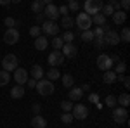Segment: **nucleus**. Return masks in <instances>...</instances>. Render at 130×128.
<instances>
[{
  "mask_svg": "<svg viewBox=\"0 0 130 128\" xmlns=\"http://www.w3.org/2000/svg\"><path fill=\"white\" fill-rule=\"evenodd\" d=\"M37 92L40 94V95H50V94H54V81H50V80H45V78H40L37 81Z\"/></svg>",
  "mask_w": 130,
  "mask_h": 128,
  "instance_id": "f257e3e1",
  "label": "nucleus"
},
{
  "mask_svg": "<svg viewBox=\"0 0 130 128\" xmlns=\"http://www.w3.org/2000/svg\"><path fill=\"white\" fill-rule=\"evenodd\" d=\"M102 0H85V4H83V12L85 14H89V16H94V14H97V12H101V9H102Z\"/></svg>",
  "mask_w": 130,
  "mask_h": 128,
  "instance_id": "f03ea898",
  "label": "nucleus"
},
{
  "mask_svg": "<svg viewBox=\"0 0 130 128\" xmlns=\"http://www.w3.org/2000/svg\"><path fill=\"white\" fill-rule=\"evenodd\" d=\"M75 24L78 26V30L85 31V30H90V28H92V19H90L89 14L78 12V16H76V19H75Z\"/></svg>",
  "mask_w": 130,
  "mask_h": 128,
  "instance_id": "7ed1b4c3",
  "label": "nucleus"
},
{
  "mask_svg": "<svg viewBox=\"0 0 130 128\" xmlns=\"http://www.w3.org/2000/svg\"><path fill=\"white\" fill-rule=\"evenodd\" d=\"M18 57L14 56V54H7L4 59H2V68H4V71H7V73H12L14 69L18 68Z\"/></svg>",
  "mask_w": 130,
  "mask_h": 128,
  "instance_id": "20e7f679",
  "label": "nucleus"
},
{
  "mask_svg": "<svg viewBox=\"0 0 130 128\" xmlns=\"http://www.w3.org/2000/svg\"><path fill=\"white\" fill-rule=\"evenodd\" d=\"M4 42L7 45H14L19 42V31L18 28H7V31L4 33Z\"/></svg>",
  "mask_w": 130,
  "mask_h": 128,
  "instance_id": "39448f33",
  "label": "nucleus"
},
{
  "mask_svg": "<svg viewBox=\"0 0 130 128\" xmlns=\"http://www.w3.org/2000/svg\"><path fill=\"white\" fill-rule=\"evenodd\" d=\"M113 119H115L118 125H123V123H127V119H128L127 107H113Z\"/></svg>",
  "mask_w": 130,
  "mask_h": 128,
  "instance_id": "423d86ee",
  "label": "nucleus"
},
{
  "mask_svg": "<svg viewBox=\"0 0 130 128\" xmlns=\"http://www.w3.org/2000/svg\"><path fill=\"white\" fill-rule=\"evenodd\" d=\"M42 31L45 33V35H52V36H56L57 33H59V24L56 23V21H43V24H42Z\"/></svg>",
  "mask_w": 130,
  "mask_h": 128,
  "instance_id": "0eeeda50",
  "label": "nucleus"
},
{
  "mask_svg": "<svg viewBox=\"0 0 130 128\" xmlns=\"http://www.w3.org/2000/svg\"><path fill=\"white\" fill-rule=\"evenodd\" d=\"M104 43L106 45H111V47H115V45H118L120 43V33H116V31H113V30H108V31H104Z\"/></svg>",
  "mask_w": 130,
  "mask_h": 128,
  "instance_id": "6e6552de",
  "label": "nucleus"
},
{
  "mask_svg": "<svg viewBox=\"0 0 130 128\" xmlns=\"http://www.w3.org/2000/svg\"><path fill=\"white\" fill-rule=\"evenodd\" d=\"M71 114H73L75 119H85L89 116V109H87V106H83V104H76V106H73V109H71Z\"/></svg>",
  "mask_w": 130,
  "mask_h": 128,
  "instance_id": "1a4fd4ad",
  "label": "nucleus"
},
{
  "mask_svg": "<svg viewBox=\"0 0 130 128\" xmlns=\"http://www.w3.org/2000/svg\"><path fill=\"white\" fill-rule=\"evenodd\" d=\"M47 62H49L52 68L61 66V64L64 62V56H62V52H61V50H54V52H50V56L47 57Z\"/></svg>",
  "mask_w": 130,
  "mask_h": 128,
  "instance_id": "9d476101",
  "label": "nucleus"
},
{
  "mask_svg": "<svg viewBox=\"0 0 130 128\" xmlns=\"http://www.w3.org/2000/svg\"><path fill=\"white\" fill-rule=\"evenodd\" d=\"M43 16L49 21H57V17H59V9L54 4H49V5L43 7Z\"/></svg>",
  "mask_w": 130,
  "mask_h": 128,
  "instance_id": "9b49d317",
  "label": "nucleus"
},
{
  "mask_svg": "<svg viewBox=\"0 0 130 128\" xmlns=\"http://www.w3.org/2000/svg\"><path fill=\"white\" fill-rule=\"evenodd\" d=\"M14 80H16L18 85H23V87H24V83L28 81V71L24 68H19V66H18V68L14 69Z\"/></svg>",
  "mask_w": 130,
  "mask_h": 128,
  "instance_id": "f8f14e48",
  "label": "nucleus"
},
{
  "mask_svg": "<svg viewBox=\"0 0 130 128\" xmlns=\"http://www.w3.org/2000/svg\"><path fill=\"white\" fill-rule=\"evenodd\" d=\"M111 66H113V61H111L109 56L101 54L99 57H97V68H99V69H102V71H108V69H111Z\"/></svg>",
  "mask_w": 130,
  "mask_h": 128,
  "instance_id": "ddd939ff",
  "label": "nucleus"
},
{
  "mask_svg": "<svg viewBox=\"0 0 130 128\" xmlns=\"http://www.w3.org/2000/svg\"><path fill=\"white\" fill-rule=\"evenodd\" d=\"M61 52H62V56H64V57H68V59H73V57H76V54H78V49H76L73 43H64V45H62V49H61Z\"/></svg>",
  "mask_w": 130,
  "mask_h": 128,
  "instance_id": "4468645a",
  "label": "nucleus"
},
{
  "mask_svg": "<svg viewBox=\"0 0 130 128\" xmlns=\"http://www.w3.org/2000/svg\"><path fill=\"white\" fill-rule=\"evenodd\" d=\"M111 17H113V23L115 24L120 26V24H125V21H127V12L125 10H115Z\"/></svg>",
  "mask_w": 130,
  "mask_h": 128,
  "instance_id": "2eb2a0df",
  "label": "nucleus"
},
{
  "mask_svg": "<svg viewBox=\"0 0 130 128\" xmlns=\"http://www.w3.org/2000/svg\"><path fill=\"white\" fill-rule=\"evenodd\" d=\"M31 126L33 128H47V119L40 116V114H35L31 118Z\"/></svg>",
  "mask_w": 130,
  "mask_h": 128,
  "instance_id": "dca6fc26",
  "label": "nucleus"
},
{
  "mask_svg": "<svg viewBox=\"0 0 130 128\" xmlns=\"http://www.w3.org/2000/svg\"><path fill=\"white\" fill-rule=\"evenodd\" d=\"M47 47H49L47 36H37V38H35V49L37 50H45Z\"/></svg>",
  "mask_w": 130,
  "mask_h": 128,
  "instance_id": "f3484780",
  "label": "nucleus"
},
{
  "mask_svg": "<svg viewBox=\"0 0 130 128\" xmlns=\"http://www.w3.org/2000/svg\"><path fill=\"white\" fill-rule=\"evenodd\" d=\"M116 73L115 71H111V69H108V71H104V76H102V81L106 83V85H111V83H115L116 81Z\"/></svg>",
  "mask_w": 130,
  "mask_h": 128,
  "instance_id": "a211bd4d",
  "label": "nucleus"
},
{
  "mask_svg": "<svg viewBox=\"0 0 130 128\" xmlns=\"http://www.w3.org/2000/svg\"><path fill=\"white\" fill-rule=\"evenodd\" d=\"M82 95H83V92H82L80 87H71V90L68 92V97H70V100H80Z\"/></svg>",
  "mask_w": 130,
  "mask_h": 128,
  "instance_id": "6ab92c4d",
  "label": "nucleus"
},
{
  "mask_svg": "<svg viewBox=\"0 0 130 128\" xmlns=\"http://www.w3.org/2000/svg\"><path fill=\"white\" fill-rule=\"evenodd\" d=\"M10 97H12V99L24 97V87H23V85H16V87H12V90H10Z\"/></svg>",
  "mask_w": 130,
  "mask_h": 128,
  "instance_id": "aec40b11",
  "label": "nucleus"
},
{
  "mask_svg": "<svg viewBox=\"0 0 130 128\" xmlns=\"http://www.w3.org/2000/svg\"><path fill=\"white\" fill-rule=\"evenodd\" d=\"M130 104V95L125 92V94H121L120 97H116V106H120V107H127Z\"/></svg>",
  "mask_w": 130,
  "mask_h": 128,
  "instance_id": "412c9836",
  "label": "nucleus"
},
{
  "mask_svg": "<svg viewBox=\"0 0 130 128\" xmlns=\"http://www.w3.org/2000/svg\"><path fill=\"white\" fill-rule=\"evenodd\" d=\"M42 76H43V69H42V66L33 64V66H31V78L33 80H40Z\"/></svg>",
  "mask_w": 130,
  "mask_h": 128,
  "instance_id": "4be33fe9",
  "label": "nucleus"
},
{
  "mask_svg": "<svg viewBox=\"0 0 130 128\" xmlns=\"http://www.w3.org/2000/svg\"><path fill=\"white\" fill-rule=\"evenodd\" d=\"M61 26L64 28V30H70L75 26V19L70 17V16H62V21H61Z\"/></svg>",
  "mask_w": 130,
  "mask_h": 128,
  "instance_id": "5701e85b",
  "label": "nucleus"
},
{
  "mask_svg": "<svg viewBox=\"0 0 130 128\" xmlns=\"http://www.w3.org/2000/svg\"><path fill=\"white\" fill-rule=\"evenodd\" d=\"M90 19H92V23H95L97 26H102V24H106V17H104L101 12L94 14V16H90Z\"/></svg>",
  "mask_w": 130,
  "mask_h": 128,
  "instance_id": "b1692460",
  "label": "nucleus"
},
{
  "mask_svg": "<svg viewBox=\"0 0 130 128\" xmlns=\"http://www.w3.org/2000/svg\"><path fill=\"white\" fill-rule=\"evenodd\" d=\"M61 80H62V85H64L66 88H71V87L75 85V78L71 76L70 73H66V75H64V76H62Z\"/></svg>",
  "mask_w": 130,
  "mask_h": 128,
  "instance_id": "393cba45",
  "label": "nucleus"
},
{
  "mask_svg": "<svg viewBox=\"0 0 130 128\" xmlns=\"http://www.w3.org/2000/svg\"><path fill=\"white\" fill-rule=\"evenodd\" d=\"M47 78L50 80V81H54V80L61 78V73L57 68H49V71H47Z\"/></svg>",
  "mask_w": 130,
  "mask_h": 128,
  "instance_id": "a878e982",
  "label": "nucleus"
},
{
  "mask_svg": "<svg viewBox=\"0 0 130 128\" xmlns=\"http://www.w3.org/2000/svg\"><path fill=\"white\" fill-rule=\"evenodd\" d=\"M43 2L42 0H33V4H31V9H33V12L35 14H40V12H43Z\"/></svg>",
  "mask_w": 130,
  "mask_h": 128,
  "instance_id": "bb28decb",
  "label": "nucleus"
},
{
  "mask_svg": "<svg viewBox=\"0 0 130 128\" xmlns=\"http://www.w3.org/2000/svg\"><path fill=\"white\" fill-rule=\"evenodd\" d=\"M10 81V73H7V71H0V87H5L7 83Z\"/></svg>",
  "mask_w": 130,
  "mask_h": 128,
  "instance_id": "cd10ccee",
  "label": "nucleus"
},
{
  "mask_svg": "<svg viewBox=\"0 0 130 128\" xmlns=\"http://www.w3.org/2000/svg\"><path fill=\"white\" fill-rule=\"evenodd\" d=\"M113 12H115V9L111 7L109 4H106V5H102V9H101V14H102L104 17H108V16H113Z\"/></svg>",
  "mask_w": 130,
  "mask_h": 128,
  "instance_id": "c85d7f7f",
  "label": "nucleus"
},
{
  "mask_svg": "<svg viewBox=\"0 0 130 128\" xmlns=\"http://www.w3.org/2000/svg\"><path fill=\"white\" fill-rule=\"evenodd\" d=\"M125 69H127V64H125L123 61H118V62H116V66H115V73H116V75H123V73H125Z\"/></svg>",
  "mask_w": 130,
  "mask_h": 128,
  "instance_id": "c756f323",
  "label": "nucleus"
},
{
  "mask_svg": "<svg viewBox=\"0 0 130 128\" xmlns=\"http://www.w3.org/2000/svg\"><path fill=\"white\" fill-rule=\"evenodd\" d=\"M62 45H64V42H62L61 36H54V38H52V47H54L56 50H61Z\"/></svg>",
  "mask_w": 130,
  "mask_h": 128,
  "instance_id": "7c9ffc66",
  "label": "nucleus"
},
{
  "mask_svg": "<svg viewBox=\"0 0 130 128\" xmlns=\"http://www.w3.org/2000/svg\"><path fill=\"white\" fill-rule=\"evenodd\" d=\"M61 109H62V113H71L73 102H71V100H62V102H61Z\"/></svg>",
  "mask_w": 130,
  "mask_h": 128,
  "instance_id": "2f4dec72",
  "label": "nucleus"
},
{
  "mask_svg": "<svg viewBox=\"0 0 130 128\" xmlns=\"http://www.w3.org/2000/svg\"><path fill=\"white\" fill-rule=\"evenodd\" d=\"M61 38H62V42H64V43H73V40H75V35H73V33L68 30V31H64V35H62Z\"/></svg>",
  "mask_w": 130,
  "mask_h": 128,
  "instance_id": "473e14b6",
  "label": "nucleus"
},
{
  "mask_svg": "<svg viewBox=\"0 0 130 128\" xmlns=\"http://www.w3.org/2000/svg\"><path fill=\"white\" fill-rule=\"evenodd\" d=\"M83 42H92L94 40V33H92V30H85L83 33H82V36H80Z\"/></svg>",
  "mask_w": 130,
  "mask_h": 128,
  "instance_id": "72a5a7b5",
  "label": "nucleus"
},
{
  "mask_svg": "<svg viewBox=\"0 0 130 128\" xmlns=\"http://www.w3.org/2000/svg\"><path fill=\"white\" fill-rule=\"evenodd\" d=\"M120 40H121V42H125V43H128V42H130V30H128V28H123V30H121Z\"/></svg>",
  "mask_w": 130,
  "mask_h": 128,
  "instance_id": "f704fd0d",
  "label": "nucleus"
},
{
  "mask_svg": "<svg viewBox=\"0 0 130 128\" xmlns=\"http://www.w3.org/2000/svg\"><path fill=\"white\" fill-rule=\"evenodd\" d=\"M73 114L71 113H62V116H61V121L62 123H66V125H70V123H73Z\"/></svg>",
  "mask_w": 130,
  "mask_h": 128,
  "instance_id": "c9c22d12",
  "label": "nucleus"
},
{
  "mask_svg": "<svg viewBox=\"0 0 130 128\" xmlns=\"http://www.w3.org/2000/svg\"><path fill=\"white\" fill-rule=\"evenodd\" d=\"M4 24H5L7 28H16V26H18V21L14 19V17H5V19H4Z\"/></svg>",
  "mask_w": 130,
  "mask_h": 128,
  "instance_id": "e433bc0d",
  "label": "nucleus"
},
{
  "mask_svg": "<svg viewBox=\"0 0 130 128\" xmlns=\"http://www.w3.org/2000/svg\"><path fill=\"white\" fill-rule=\"evenodd\" d=\"M106 106L108 107H116V97L115 95H108L106 97Z\"/></svg>",
  "mask_w": 130,
  "mask_h": 128,
  "instance_id": "4c0bfd02",
  "label": "nucleus"
},
{
  "mask_svg": "<svg viewBox=\"0 0 130 128\" xmlns=\"http://www.w3.org/2000/svg\"><path fill=\"white\" fill-rule=\"evenodd\" d=\"M40 33H42L40 26H31V28H30V35H31V36H35V38L40 36Z\"/></svg>",
  "mask_w": 130,
  "mask_h": 128,
  "instance_id": "58836bf2",
  "label": "nucleus"
},
{
  "mask_svg": "<svg viewBox=\"0 0 130 128\" xmlns=\"http://www.w3.org/2000/svg\"><path fill=\"white\" fill-rule=\"evenodd\" d=\"M78 9H80V4H78V0H75V2H70V4H68V10L78 12Z\"/></svg>",
  "mask_w": 130,
  "mask_h": 128,
  "instance_id": "ea45409f",
  "label": "nucleus"
},
{
  "mask_svg": "<svg viewBox=\"0 0 130 128\" xmlns=\"http://www.w3.org/2000/svg\"><path fill=\"white\" fill-rule=\"evenodd\" d=\"M94 33V38H101V36H104V30H102V26H97L95 30H92Z\"/></svg>",
  "mask_w": 130,
  "mask_h": 128,
  "instance_id": "a19ab883",
  "label": "nucleus"
},
{
  "mask_svg": "<svg viewBox=\"0 0 130 128\" xmlns=\"http://www.w3.org/2000/svg\"><path fill=\"white\" fill-rule=\"evenodd\" d=\"M92 42H94V45H95L97 49H102V47L106 45V43H104V38H102V36H101V38H94Z\"/></svg>",
  "mask_w": 130,
  "mask_h": 128,
  "instance_id": "79ce46f5",
  "label": "nucleus"
},
{
  "mask_svg": "<svg viewBox=\"0 0 130 128\" xmlns=\"http://www.w3.org/2000/svg\"><path fill=\"white\" fill-rule=\"evenodd\" d=\"M57 9H59V16H70V14H68V12H70V10H68V5H61Z\"/></svg>",
  "mask_w": 130,
  "mask_h": 128,
  "instance_id": "37998d69",
  "label": "nucleus"
},
{
  "mask_svg": "<svg viewBox=\"0 0 130 128\" xmlns=\"http://www.w3.org/2000/svg\"><path fill=\"white\" fill-rule=\"evenodd\" d=\"M120 7L127 10V9L130 7V0H120Z\"/></svg>",
  "mask_w": 130,
  "mask_h": 128,
  "instance_id": "c03bdc74",
  "label": "nucleus"
},
{
  "mask_svg": "<svg viewBox=\"0 0 130 128\" xmlns=\"http://www.w3.org/2000/svg\"><path fill=\"white\" fill-rule=\"evenodd\" d=\"M26 85H28L30 88H35V87H37V80H33V78H28V81H26Z\"/></svg>",
  "mask_w": 130,
  "mask_h": 128,
  "instance_id": "a18cd8bd",
  "label": "nucleus"
},
{
  "mask_svg": "<svg viewBox=\"0 0 130 128\" xmlns=\"http://www.w3.org/2000/svg\"><path fill=\"white\" fill-rule=\"evenodd\" d=\"M31 109H33V114H40V104H33V107H31Z\"/></svg>",
  "mask_w": 130,
  "mask_h": 128,
  "instance_id": "49530a36",
  "label": "nucleus"
},
{
  "mask_svg": "<svg viewBox=\"0 0 130 128\" xmlns=\"http://www.w3.org/2000/svg\"><path fill=\"white\" fill-rule=\"evenodd\" d=\"M121 81H123V85H125V88H130V80L127 78V76H123V80H121Z\"/></svg>",
  "mask_w": 130,
  "mask_h": 128,
  "instance_id": "de8ad7c7",
  "label": "nucleus"
},
{
  "mask_svg": "<svg viewBox=\"0 0 130 128\" xmlns=\"http://www.w3.org/2000/svg\"><path fill=\"white\" fill-rule=\"evenodd\" d=\"M43 19H45L43 12H40V14H37V23H43Z\"/></svg>",
  "mask_w": 130,
  "mask_h": 128,
  "instance_id": "09e8293b",
  "label": "nucleus"
},
{
  "mask_svg": "<svg viewBox=\"0 0 130 128\" xmlns=\"http://www.w3.org/2000/svg\"><path fill=\"white\" fill-rule=\"evenodd\" d=\"M82 88V92H87V90H90V85H87V83H85V85H83V87H80Z\"/></svg>",
  "mask_w": 130,
  "mask_h": 128,
  "instance_id": "8fccbe9b",
  "label": "nucleus"
},
{
  "mask_svg": "<svg viewBox=\"0 0 130 128\" xmlns=\"http://www.w3.org/2000/svg\"><path fill=\"white\" fill-rule=\"evenodd\" d=\"M90 102H97V95H92V94H90Z\"/></svg>",
  "mask_w": 130,
  "mask_h": 128,
  "instance_id": "3c124183",
  "label": "nucleus"
},
{
  "mask_svg": "<svg viewBox=\"0 0 130 128\" xmlns=\"http://www.w3.org/2000/svg\"><path fill=\"white\" fill-rule=\"evenodd\" d=\"M10 0H0V5H9Z\"/></svg>",
  "mask_w": 130,
  "mask_h": 128,
  "instance_id": "603ef678",
  "label": "nucleus"
},
{
  "mask_svg": "<svg viewBox=\"0 0 130 128\" xmlns=\"http://www.w3.org/2000/svg\"><path fill=\"white\" fill-rule=\"evenodd\" d=\"M111 61H113V62H118L120 59H118V56H111Z\"/></svg>",
  "mask_w": 130,
  "mask_h": 128,
  "instance_id": "864d4df0",
  "label": "nucleus"
},
{
  "mask_svg": "<svg viewBox=\"0 0 130 128\" xmlns=\"http://www.w3.org/2000/svg\"><path fill=\"white\" fill-rule=\"evenodd\" d=\"M43 2V5H49V4H52V0H42Z\"/></svg>",
  "mask_w": 130,
  "mask_h": 128,
  "instance_id": "5fc2aeb1",
  "label": "nucleus"
},
{
  "mask_svg": "<svg viewBox=\"0 0 130 128\" xmlns=\"http://www.w3.org/2000/svg\"><path fill=\"white\" fill-rule=\"evenodd\" d=\"M10 2H12V4H19L21 0H10Z\"/></svg>",
  "mask_w": 130,
  "mask_h": 128,
  "instance_id": "6e6d98bb",
  "label": "nucleus"
},
{
  "mask_svg": "<svg viewBox=\"0 0 130 128\" xmlns=\"http://www.w3.org/2000/svg\"><path fill=\"white\" fill-rule=\"evenodd\" d=\"M68 2H75V0H68Z\"/></svg>",
  "mask_w": 130,
  "mask_h": 128,
  "instance_id": "4d7b16f0",
  "label": "nucleus"
},
{
  "mask_svg": "<svg viewBox=\"0 0 130 128\" xmlns=\"http://www.w3.org/2000/svg\"><path fill=\"white\" fill-rule=\"evenodd\" d=\"M115 128H118V126H115Z\"/></svg>",
  "mask_w": 130,
  "mask_h": 128,
  "instance_id": "13d9d810",
  "label": "nucleus"
}]
</instances>
